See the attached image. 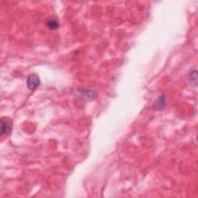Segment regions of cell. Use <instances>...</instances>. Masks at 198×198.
<instances>
[{
  "mask_svg": "<svg viewBox=\"0 0 198 198\" xmlns=\"http://www.w3.org/2000/svg\"><path fill=\"white\" fill-rule=\"evenodd\" d=\"M40 84V78L36 75H31L27 78V87L31 91H34L35 89H36Z\"/></svg>",
  "mask_w": 198,
  "mask_h": 198,
  "instance_id": "cell-1",
  "label": "cell"
},
{
  "mask_svg": "<svg viewBox=\"0 0 198 198\" xmlns=\"http://www.w3.org/2000/svg\"><path fill=\"white\" fill-rule=\"evenodd\" d=\"M12 128L7 122H5L4 120L1 121V134L9 135L11 133Z\"/></svg>",
  "mask_w": 198,
  "mask_h": 198,
  "instance_id": "cell-2",
  "label": "cell"
},
{
  "mask_svg": "<svg viewBox=\"0 0 198 198\" xmlns=\"http://www.w3.org/2000/svg\"><path fill=\"white\" fill-rule=\"evenodd\" d=\"M47 26L50 29H55L59 27V23L56 19H50V20H48L47 22Z\"/></svg>",
  "mask_w": 198,
  "mask_h": 198,
  "instance_id": "cell-3",
  "label": "cell"
},
{
  "mask_svg": "<svg viewBox=\"0 0 198 198\" xmlns=\"http://www.w3.org/2000/svg\"><path fill=\"white\" fill-rule=\"evenodd\" d=\"M165 98H164V95H160L157 100L156 102V107L158 109H162L163 108L165 107Z\"/></svg>",
  "mask_w": 198,
  "mask_h": 198,
  "instance_id": "cell-4",
  "label": "cell"
}]
</instances>
